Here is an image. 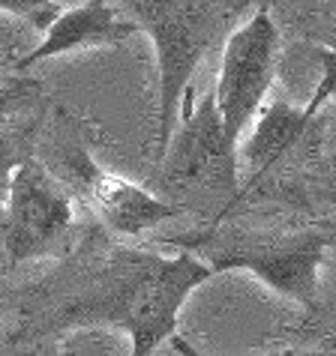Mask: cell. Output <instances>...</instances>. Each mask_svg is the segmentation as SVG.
Masks as SVG:
<instances>
[{"mask_svg":"<svg viewBox=\"0 0 336 356\" xmlns=\"http://www.w3.org/2000/svg\"><path fill=\"white\" fill-rule=\"evenodd\" d=\"M211 270L177 252L174 258L153 252H117L69 302H63L45 330L114 326L126 335L151 332L168 341L177 332L183 302L211 279Z\"/></svg>","mask_w":336,"mask_h":356,"instance_id":"obj_1","label":"cell"},{"mask_svg":"<svg viewBox=\"0 0 336 356\" xmlns=\"http://www.w3.org/2000/svg\"><path fill=\"white\" fill-rule=\"evenodd\" d=\"M174 245L199 258L213 275L229 270L252 273L273 293L312 312L321 302V266L330 254V234L303 231H222L211 227L195 236H177Z\"/></svg>","mask_w":336,"mask_h":356,"instance_id":"obj_2","label":"cell"},{"mask_svg":"<svg viewBox=\"0 0 336 356\" xmlns=\"http://www.w3.org/2000/svg\"><path fill=\"white\" fill-rule=\"evenodd\" d=\"M138 31L151 36L160 69V138L156 156L162 159L192 75L204 54L220 39L222 27L237 13V0H123Z\"/></svg>","mask_w":336,"mask_h":356,"instance_id":"obj_3","label":"cell"},{"mask_svg":"<svg viewBox=\"0 0 336 356\" xmlns=\"http://www.w3.org/2000/svg\"><path fill=\"white\" fill-rule=\"evenodd\" d=\"M280 66V31L268 6H259L222 45L220 78L213 84V105L220 114L225 141L234 150L250 129L264 99L270 96Z\"/></svg>","mask_w":336,"mask_h":356,"instance_id":"obj_4","label":"cell"},{"mask_svg":"<svg viewBox=\"0 0 336 356\" xmlns=\"http://www.w3.org/2000/svg\"><path fill=\"white\" fill-rule=\"evenodd\" d=\"M3 245L13 264L63 254L75 227V204L66 186L33 156L15 171L3 197Z\"/></svg>","mask_w":336,"mask_h":356,"instance_id":"obj_5","label":"cell"},{"mask_svg":"<svg viewBox=\"0 0 336 356\" xmlns=\"http://www.w3.org/2000/svg\"><path fill=\"white\" fill-rule=\"evenodd\" d=\"M192 87L183 96L181 117L168 147L162 153L165 162V183L174 186H216V189H229L240 195V168H237V150L225 141L220 114L213 105V93L199 99V105H192Z\"/></svg>","mask_w":336,"mask_h":356,"instance_id":"obj_6","label":"cell"},{"mask_svg":"<svg viewBox=\"0 0 336 356\" xmlns=\"http://www.w3.org/2000/svg\"><path fill=\"white\" fill-rule=\"evenodd\" d=\"M333 48H321V78L315 87L312 99L306 105H289V102H270L261 105V111L255 114V120L250 123V129L237 144V168L240 162L250 168V180H246L243 192L252 189L270 168L291 150L294 144L303 138V132L310 129V123L319 117V111L330 102L333 93Z\"/></svg>","mask_w":336,"mask_h":356,"instance_id":"obj_7","label":"cell"},{"mask_svg":"<svg viewBox=\"0 0 336 356\" xmlns=\"http://www.w3.org/2000/svg\"><path fill=\"white\" fill-rule=\"evenodd\" d=\"M72 171L78 180H82L84 192L91 197V204H93L96 216L102 219V225L121 236L151 234L153 227H160L162 222H171L181 216V207L162 201V197H156L153 192H147L144 186L126 180L121 174L100 168L84 147L72 159Z\"/></svg>","mask_w":336,"mask_h":356,"instance_id":"obj_8","label":"cell"},{"mask_svg":"<svg viewBox=\"0 0 336 356\" xmlns=\"http://www.w3.org/2000/svg\"><path fill=\"white\" fill-rule=\"evenodd\" d=\"M138 24L130 15H123L112 0H84L72 9H61V15L48 24L43 42L31 48L22 60L15 63L18 72L31 69L52 57H63L87 48H114L126 39L138 36Z\"/></svg>","mask_w":336,"mask_h":356,"instance_id":"obj_9","label":"cell"},{"mask_svg":"<svg viewBox=\"0 0 336 356\" xmlns=\"http://www.w3.org/2000/svg\"><path fill=\"white\" fill-rule=\"evenodd\" d=\"M33 147H36V120H24L15 117V111L0 114V204L9 192L15 171L27 159H33Z\"/></svg>","mask_w":336,"mask_h":356,"instance_id":"obj_10","label":"cell"},{"mask_svg":"<svg viewBox=\"0 0 336 356\" xmlns=\"http://www.w3.org/2000/svg\"><path fill=\"white\" fill-rule=\"evenodd\" d=\"M0 13L18 15L24 22H31L36 31H48V24L61 15V6L54 0H0Z\"/></svg>","mask_w":336,"mask_h":356,"instance_id":"obj_11","label":"cell"},{"mask_svg":"<svg viewBox=\"0 0 336 356\" xmlns=\"http://www.w3.org/2000/svg\"><path fill=\"white\" fill-rule=\"evenodd\" d=\"M31 90H36V84L24 81V78H15V81H9V84H0V114L15 111V108L31 96Z\"/></svg>","mask_w":336,"mask_h":356,"instance_id":"obj_12","label":"cell"},{"mask_svg":"<svg viewBox=\"0 0 336 356\" xmlns=\"http://www.w3.org/2000/svg\"><path fill=\"white\" fill-rule=\"evenodd\" d=\"M171 348L177 350V356H207V353H201V350H195L190 341L186 339H181V335H171ZM270 356H333V353H328V350H280V353H270Z\"/></svg>","mask_w":336,"mask_h":356,"instance_id":"obj_13","label":"cell"},{"mask_svg":"<svg viewBox=\"0 0 336 356\" xmlns=\"http://www.w3.org/2000/svg\"><path fill=\"white\" fill-rule=\"evenodd\" d=\"M160 344L162 341L156 339V335H144V332L130 335V356H153Z\"/></svg>","mask_w":336,"mask_h":356,"instance_id":"obj_14","label":"cell"}]
</instances>
